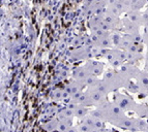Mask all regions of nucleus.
I'll list each match as a JSON object with an SVG mask.
<instances>
[{
  "label": "nucleus",
  "mask_w": 148,
  "mask_h": 132,
  "mask_svg": "<svg viewBox=\"0 0 148 132\" xmlns=\"http://www.w3.org/2000/svg\"><path fill=\"white\" fill-rule=\"evenodd\" d=\"M136 122V126L138 130H142V131H148V122H146L143 119H138L135 120Z\"/></svg>",
  "instance_id": "obj_5"
},
{
  "label": "nucleus",
  "mask_w": 148,
  "mask_h": 132,
  "mask_svg": "<svg viewBox=\"0 0 148 132\" xmlns=\"http://www.w3.org/2000/svg\"><path fill=\"white\" fill-rule=\"evenodd\" d=\"M147 10V12H148V7H147V10Z\"/></svg>",
  "instance_id": "obj_13"
},
{
  "label": "nucleus",
  "mask_w": 148,
  "mask_h": 132,
  "mask_svg": "<svg viewBox=\"0 0 148 132\" xmlns=\"http://www.w3.org/2000/svg\"><path fill=\"white\" fill-rule=\"evenodd\" d=\"M127 19L130 20L131 22H133L136 25H138V26L142 25V14L140 12V10H132V12L128 14Z\"/></svg>",
  "instance_id": "obj_3"
},
{
  "label": "nucleus",
  "mask_w": 148,
  "mask_h": 132,
  "mask_svg": "<svg viewBox=\"0 0 148 132\" xmlns=\"http://www.w3.org/2000/svg\"><path fill=\"white\" fill-rule=\"evenodd\" d=\"M119 105H120L122 108H131V110H134L136 108L137 104L135 103V101L132 99L131 97H128L126 95H120V98H119Z\"/></svg>",
  "instance_id": "obj_2"
},
{
  "label": "nucleus",
  "mask_w": 148,
  "mask_h": 132,
  "mask_svg": "<svg viewBox=\"0 0 148 132\" xmlns=\"http://www.w3.org/2000/svg\"><path fill=\"white\" fill-rule=\"evenodd\" d=\"M147 96H148V93H147Z\"/></svg>",
  "instance_id": "obj_14"
},
{
  "label": "nucleus",
  "mask_w": 148,
  "mask_h": 132,
  "mask_svg": "<svg viewBox=\"0 0 148 132\" xmlns=\"http://www.w3.org/2000/svg\"><path fill=\"white\" fill-rule=\"evenodd\" d=\"M127 89L131 91V92H133V93H137L138 91H140L137 83H133V82H128L127 83Z\"/></svg>",
  "instance_id": "obj_6"
},
{
  "label": "nucleus",
  "mask_w": 148,
  "mask_h": 132,
  "mask_svg": "<svg viewBox=\"0 0 148 132\" xmlns=\"http://www.w3.org/2000/svg\"><path fill=\"white\" fill-rule=\"evenodd\" d=\"M146 116H147V118H148V112H147V115H146Z\"/></svg>",
  "instance_id": "obj_12"
},
{
  "label": "nucleus",
  "mask_w": 148,
  "mask_h": 132,
  "mask_svg": "<svg viewBox=\"0 0 148 132\" xmlns=\"http://www.w3.org/2000/svg\"><path fill=\"white\" fill-rule=\"evenodd\" d=\"M144 71H145L146 73H148V62L146 61L145 63V67H144Z\"/></svg>",
  "instance_id": "obj_9"
},
{
  "label": "nucleus",
  "mask_w": 148,
  "mask_h": 132,
  "mask_svg": "<svg viewBox=\"0 0 148 132\" xmlns=\"http://www.w3.org/2000/svg\"><path fill=\"white\" fill-rule=\"evenodd\" d=\"M146 57H148V47H147V53H146Z\"/></svg>",
  "instance_id": "obj_11"
},
{
  "label": "nucleus",
  "mask_w": 148,
  "mask_h": 132,
  "mask_svg": "<svg viewBox=\"0 0 148 132\" xmlns=\"http://www.w3.org/2000/svg\"><path fill=\"white\" fill-rule=\"evenodd\" d=\"M147 0H132L131 1V7L132 10H139L140 8L144 7V5L146 4Z\"/></svg>",
  "instance_id": "obj_4"
},
{
  "label": "nucleus",
  "mask_w": 148,
  "mask_h": 132,
  "mask_svg": "<svg viewBox=\"0 0 148 132\" xmlns=\"http://www.w3.org/2000/svg\"><path fill=\"white\" fill-rule=\"evenodd\" d=\"M136 80H137V85H138L139 89L141 92H143L147 96L148 93V73H146L145 71H138V73L136 74Z\"/></svg>",
  "instance_id": "obj_1"
},
{
  "label": "nucleus",
  "mask_w": 148,
  "mask_h": 132,
  "mask_svg": "<svg viewBox=\"0 0 148 132\" xmlns=\"http://www.w3.org/2000/svg\"><path fill=\"white\" fill-rule=\"evenodd\" d=\"M148 24V12L145 10V12L142 14V25H146Z\"/></svg>",
  "instance_id": "obj_7"
},
{
  "label": "nucleus",
  "mask_w": 148,
  "mask_h": 132,
  "mask_svg": "<svg viewBox=\"0 0 148 132\" xmlns=\"http://www.w3.org/2000/svg\"><path fill=\"white\" fill-rule=\"evenodd\" d=\"M142 42L148 47V32H144L142 34Z\"/></svg>",
  "instance_id": "obj_8"
},
{
  "label": "nucleus",
  "mask_w": 148,
  "mask_h": 132,
  "mask_svg": "<svg viewBox=\"0 0 148 132\" xmlns=\"http://www.w3.org/2000/svg\"><path fill=\"white\" fill-rule=\"evenodd\" d=\"M144 27H145V32H148V24L144 25Z\"/></svg>",
  "instance_id": "obj_10"
}]
</instances>
